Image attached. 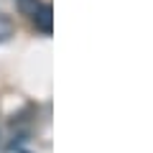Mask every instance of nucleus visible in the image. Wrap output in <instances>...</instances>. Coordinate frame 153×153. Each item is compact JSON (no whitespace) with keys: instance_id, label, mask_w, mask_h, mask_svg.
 I'll use <instances>...</instances> for the list:
<instances>
[{"instance_id":"1","label":"nucleus","mask_w":153,"mask_h":153,"mask_svg":"<svg viewBox=\"0 0 153 153\" xmlns=\"http://www.w3.org/2000/svg\"><path fill=\"white\" fill-rule=\"evenodd\" d=\"M33 23H36V28L41 33H51V26H54V18H51V5H38L36 10H33Z\"/></svg>"},{"instance_id":"2","label":"nucleus","mask_w":153,"mask_h":153,"mask_svg":"<svg viewBox=\"0 0 153 153\" xmlns=\"http://www.w3.org/2000/svg\"><path fill=\"white\" fill-rule=\"evenodd\" d=\"M18 3H21V10H23V13H28V16H33V10L41 5L38 0H18Z\"/></svg>"}]
</instances>
